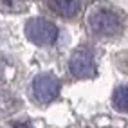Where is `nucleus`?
<instances>
[{
  "mask_svg": "<svg viewBox=\"0 0 128 128\" xmlns=\"http://www.w3.org/2000/svg\"><path fill=\"white\" fill-rule=\"evenodd\" d=\"M69 70L78 80H88L96 76V62L88 49H78L69 60Z\"/></svg>",
  "mask_w": 128,
  "mask_h": 128,
  "instance_id": "obj_3",
  "label": "nucleus"
},
{
  "mask_svg": "<svg viewBox=\"0 0 128 128\" xmlns=\"http://www.w3.org/2000/svg\"><path fill=\"white\" fill-rule=\"evenodd\" d=\"M60 92V83L52 74H38L32 80V94L42 103H50Z\"/></svg>",
  "mask_w": 128,
  "mask_h": 128,
  "instance_id": "obj_4",
  "label": "nucleus"
},
{
  "mask_svg": "<svg viewBox=\"0 0 128 128\" xmlns=\"http://www.w3.org/2000/svg\"><path fill=\"white\" fill-rule=\"evenodd\" d=\"M88 27L98 36H116L121 31V18L110 9H94L88 16Z\"/></svg>",
  "mask_w": 128,
  "mask_h": 128,
  "instance_id": "obj_2",
  "label": "nucleus"
},
{
  "mask_svg": "<svg viewBox=\"0 0 128 128\" xmlns=\"http://www.w3.org/2000/svg\"><path fill=\"white\" fill-rule=\"evenodd\" d=\"M112 105L119 112H128V85H119L112 94Z\"/></svg>",
  "mask_w": 128,
  "mask_h": 128,
  "instance_id": "obj_6",
  "label": "nucleus"
},
{
  "mask_svg": "<svg viewBox=\"0 0 128 128\" xmlns=\"http://www.w3.org/2000/svg\"><path fill=\"white\" fill-rule=\"evenodd\" d=\"M49 7L63 18H72L81 9V0H47Z\"/></svg>",
  "mask_w": 128,
  "mask_h": 128,
  "instance_id": "obj_5",
  "label": "nucleus"
},
{
  "mask_svg": "<svg viewBox=\"0 0 128 128\" xmlns=\"http://www.w3.org/2000/svg\"><path fill=\"white\" fill-rule=\"evenodd\" d=\"M25 36L34 45L47 47L58 40V27L45 18H31L25 24Z\"/></svg>",
  "mask_w": 128,
  "mask_h": 128,
  "instance_id": "obj_1",
  "label": "nucleus"
}]
</instances>
